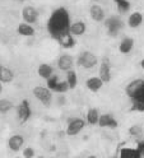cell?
<instances>
[{"mask_svg":"<svg viewBox=\"0 0 144 158\" xmlns=\"http://www.w3.org/2000/svg\"><path fill=\"white\" fill-rule=\"evenodd\" d=\"M100 79L103 83H109L111 81V64L107 57H105L100 65Z\"/></svg>","mask_w":144,"mask_h":158,"instance_id":"30bf717a","label":"cell"},{"mask_svg":"<svg viewBox=\"0 0 144 158\" xmlns=\"http://www.w3.org/2000/svg\"><path fill=\"white\" fill-rule=\"evenodd\" d=\"M56 40H57V42L61 45V47H64V48H70V47H73L74 44H75L74 36H72L69 32H66V33L59 36Z\"/></svg>","mask_w":144,"mask_h":158,"instance_id":"ac0fdd59","label":"cell"},{"mask_svg":"<svg viewBox=\"0 0 144 158\" xmlns=\"http://www.w3.org/2000/svg\"><path fill=\"white\" fill-rule=\"evenodd\" d=\"M70 14L65 8H57L51 13L49 22H47V29L54 38L69 32L70 27Z\"/></svg>","mask_w":144,"mask_h":158,"instance_id":"6da1fadb","label":"cell"},{"mask_svg":"<svg viewBox=\"0 0 144 158\" xmlns=\"http://www.w3.org/2000/svg\"><path fill=\"white\" fill-rule=\"evenodd\" d=\"M97 61L98 59L94 54H92L91 51H84L79 55L76 64H78V66H83L85 69H92L97 65Z\"/></svg>","mask_w":144,"mask_h":158,"instance_id":"5b68a950","label":"cell"},{"mask_svg":"<svg viewBox=\"0 0 144 158\" xmlns=\"http://www.w3.org/2000/svg\"><path fill=\"white\" fill-rule=\"evenodd\" d=\"M73 66H74V59L72 57V55L64 54L57 59V68L61 72H69L73 69Z\"/></svg>","mask_w":144,"mask_h":158,"instance_id":"8fae6325","label":"cell"},{"mask_svg":"<svg viewBox=\"0 0 144 158\" xmlns=\"http://www.w3.org/2000/svg\"><path fill=\"white\" fill-rule=\"evenodd\" d=\"M36 158H45L43 156H40V157H36Z\"/></svg>","mask_w":144,"mask_h":158,"instance_id":"e575fe53","label":"cell"},{"mask_svg":"<svg viewBox=\"0 0 144 158\" xmlns=\"http://www.w3.org/2000/svg\"><path fill=\"white\" fill-rule=\"evenodd\" d=\"M87 158H97V157H96V156H88Z\"/></svg>","mask_w":144,"mask_h":158,"instance_id":"836d02e7","label":"cell"},{"mask_svg":"<svg viewBox=\"0 0 144 158\" xmlns=\"http://www.w3.org/2000/svg\"><path fill=\"white\" fill-rule=\"evenodd\" d=\"M121 158H139V157L133 149H124L121 152Z\"/></svg>","mask_w":144,"mask_h":158,"instance_id":"83f0119b","label":"cell"},{"mask_svg":"<svg viewBox=\"0 0 144 158\" xmlns=\"http://www.w3.org/2000/svg\"><path fill=\"white\" fill-rule=\"evenodd\" d=\"M32 93L45 107H50L51 106V103H52V92L47 87L36 85L32 89Z\"/></svg>","mask_w":144,"mask_h":158,"instance_id":"7a4b0ae2","label":"cell"},{"mask_svg":"<svg viewBox=\"0 0 144 158\" xmlns=\"http://www.w3.org/2000/svg\"><path fill=\"white\" fill-rule=\"evenodd\" d=\"M98 125L101 127H111V129H113V127L117 126V123H116V120H115L111 115L105 114V115H100Z\"/></svg>","mask_w":144,"mask_h":158,"instance_id":"2e32d148","label":"cell"},{"mask_svg":"<svg viewBox=\"0 0 144 158\" xmlns=\"http://www.w3.org/2000/svg\"><path fill=\"white\" fill-rule=\"evenodd\" d=\"M85 85H87V88L89 91L92 92H98L102 85H103V82L100 79V77H92L89 79H87V82H85Z\"/></svg>","mask_w":144,"mask_h":158,"instance_id":"d6986e66","label":"cell"},{"mask_svg":"<svg viewBox=\"0 0 144 158\" xmlns=\"http://www.w3.org/2000/svg\"><path fill=\"white\" fill-rule=\"evenodd\" d=\"M140 66H142V68H143V69H144V59H143V60H142V61H140Z\"/></svg>","mask_w":144,"mask_h":158,"instance_id":"1f68e13d","label":"cell"},{"mask_svg":"<svg viewBox=\"0 0 144 158\" xmlns=\"http://www.w3.org/2000/svg\"><path fill=\"white\" fill-rule=\"evenodd\" d=\"M142 154H143V157H144V145L142 147Z\"/></svg>","mask_w":144,"mask_h":158,"instance_id":"d6a6232c","label":"cell"},{"mask_svg":"<svg viewBox=\"0 0 144 158\" xmlns=\"http://www.w3.org/2000/svg\"><path fill=\"white\" fill-rule=\"evenodd\" d=\"M57 100H59V105H64L65 103V97L64 96H59L57 97Z\"/></svg>","mask_w":144,"mask_h":158,"instance_id":"f546056e","label":"cell"},{"mask_svg":"<svg viewBox=\"0 0 144 158\" xmlns=\"http://www.w3.org/2000/svg\"><path fill=\"white\" fill-rule=\"evenodd\" d=\"M143 133H144V130H143V127L140 125H133V126H130V129H129V134L133 135V136H135V138L142 136Z\"/></svg>","mask_w":144,"mask_h":158,"instance_id":"4316f807","label":"cell"},{"mask_svg":"<svg viewBox=\"0 0 144 158\" xmlns=\"http://www.w3.org/2000/svg\"><path fill=\"white\" fill-rule=\"evenodd\" d=\"M2 92H3V83L0 82V93H2Z\"/></svg>","mask_w":144,"mask_h":158,"instance_id":"4dcf8cb0","label":"cell"},{"mask_svg":"<svg viewBox=\"0 0 144 158\" xmlns=\"http://www.w3.org/2000/svg\"><path fill=\"white\" fill-rule=\"evenodd\" d=\"M31 106H30V102H28L27 100H23L21 101V103H19L17 106V117L18 120L21 123H26L28 118L31 117Z\"/></svg>","mask_w":144,"mask_h":158,"instance_id":"ba28073f","label":"cell"},{"mask_svg":"<svg viewBox=\"0 0 144 158\" xmlns=\"http://www.w3.org/2000/svg\"><path fill=\"white\" fill-rule=\"evenodd\" d=\"M103 22L107 28L109 36H111V37H116L119 35V32L121 31V28H124V22L119 15H111L105 19Z\"/></svg>","mask_w":144,"mask_h":158,"instance_id":"3957f363","label":"cell"},{"mask_svg":"<svg viewBox=\"0 0 144 158\" xmlns=\"http://www.w3.org/2000/svg\"><path fill=\"white\" fill-rule=\"evenodd\" d=\"M126 94L134 100L144 97V81L143 79H135L128 84L126 87Z\"/></svg>","mask_w":144,"mask_h":158,"instance_id":"277c9868","label":"cell"},{"mask_svg":"<svg viewBox=\"0 0 144 158\" xmlns=\"http://www.w3.org/2000/svg\"><path fill=\"white\" fill-rule=\"evenodd\" d=\"M134 47V40L130 37H125L119 45V50L121 54H129Z\"/></svg>","mask_w":144,"mask_h":158,"instance_id":"7402d4cb","label":"cell"},{"mask_svg":"<svg viewBox=\"0 0 144 158\" xmlns=\"http://www.w3.org/2000/svg\"><path fill=\"white\" fill-rule=\"evenodd\" d=\"M22 154H23V158H35V149L31 147H27L23 149Z\"/></svg>","mask_w":144,"mask_h":158,"instance_id":"f1b7e54d","label":"cell"},{"mask_svg":"<svg viewBox=\"0 0 144 158\" xmlns=\"http://www.w3.org/2000/svg\"><path fill=\"white\" fill-rule=\"evenodd\" d=\"M111 158H116V157H111Z\"/></svg>","mask_w":144,"mask_h":158,"instance_id":"d590c367","label":"cell"},{"mask_svg":"<svg viewBox=\"0 0 144 158\" xmlns=\"http://www.w3.org/2000/svg\"><path fill=\"white\" fill-rule=\"evenodd\" d=\"M143 23V14L140 12H134L128 18V26L130 28H138Z\"/></svg>","mask_w":144,"mask_h":158,"instance_id":"ffe728a7","label":"cell"},{"mask_svg":"<svg viewBox=\"0 0 144 158\" xmlns=\"http://www.w3.org/2000/svg\"><path fill=\"white\" fill-rule=\"evenodd\" d=\"M24 144V139H23V136L22 135H12L10 138H9V140H8V147H9V149L13 151V152H19L22 149V147Z\"/></svg>","mask_w":144,"mask_h":158,"instance_id":"7c38bea8","label":"cell"},{"mask_svg":"<svg viewBox=\"0 0 144 158\" xmlns=\"http://www.w3.org/2000/svg\"><path fill=\"white\" fill-rule=\"evenodd\" d=\"M14 79V73L12 72V69H9L8 66L0 65V82L2 83H10Z\"/></svg>","mask_w":144,"mask_h":158,"instance_id":"e0dca14e","label":"cell"},{"mask_svg":"<svg viewBox=\"0 0 144 158\" xmlns=\"http://www.w3.org/2000/svg\"><path fill=\"white\" fill-rule=\"evenodd\" d=\"M89 14H91V18L93 19L94 22H103L106 19V15H105V10L103 8L98 4H93L89 9Z\"/></svg>","mask_w":144,"mask_h":158,"instance_id":"4fadbf2b","label":"cell"},{"mask_svg":"<svg viewBox=\"0 0 144 158\" xmlns=\"http://www.w3.org/2000/svg\"><path fill=\"white\" fill-rule=\"evenodd\" d=\"M47 88L52 92H57V93H65L66 91H69V85L65 82H60L59 78L56 75H52L51 78L47 79Z\"/></svg>","mask_w":144,"mask_h":158,"instance_id":"8992f818","label":"cell"},{"mask_svg":"<svg viewBox=\"0 0 144 158\" xmlns=\"http://www.w3.org/2000/svg\"><path fill=\"white\" fill-rule=\"evenodd\" d=\"M85 125V121L80 117H74L68 123V126H66V134L69 136H74L76 134H79L83 127Z\"/></svg>","mask_w":144,"mask_h":158,"instance_id":"52a82bcc","label":"cell"},{"mask_svg":"<svg viewBox=\"0 0 144 158\" xmlns=\"http://www.w3.org/2000/svg\"><path fill=\"white\" fill-rule=\"evenodd\" d=\"M100 120V114L97 108H89L87 112V123L89 125H97Z\"/></svg>","mask_w":144,"mask_h":158,"instance_id":"603a6c76","label":"cell"},{"mask_svg":"<svg viewBox=\"0 0 144 158\" xmlns=\"http://www.w3.org/2000/svg\"><path fill=\"white\" fill-rule=\"evenodd\" d=\"M38 10L32 6V5H27L22 9V18H23V21L28 24H33L38 21Z\"/></svg>","mask_w":144,"mask_h":158,"instance_id":"9c48e42d","label":"cell"},{"mask_svg":"<svg viewBox=\"0 0 144 158\" xmlns=\"http://www.w3.org/2000/svg\"><path fill=\"white\" fill-rule=\"evenodd\" d=\"M85 31H87V24L83 21H76L69 27V33L72 36H82L85 33Z\"/></svg>","mask_w":144,"mask_h":158,"instance_id":"5bb4252c","label":"cell"},{"mask_svg":"<svg viewBox=\"0 0 144 158\" xmlns=\"http://www.w3.org/2000/svg\"><path fill=\"white\" fill-rule=\"evenodd\" d=\"M17 32L21 35V36H24V37H33L35 33H36V31H35V28L32 27V24H28L26 22L18 24Z\"/></svg>","mask_w":144,"mask_h":158,"instance_id":"9a60e30c","label":"cell"},{"mask_svg":"<svg viewBox=\"0 0 144 158\" xmlns=\"http://www.w3.org/2000/svg\"><path fill=\"white\" fill-rule=\"evenodd\" d=\"M37 73L41 78H43V79L47 81V79L54 75V68L51 65H49V64H41L37 69Z\"/></svg>","mask_w":144,"mask_h":158,"instance_id":"44dd1931","label":"cell"},{"mask_svg":"<svg viewBox=\"0 0 144 158\" xmlns=\"http://www.w3.org/2000/svg\"><path fill=\"white\" fill-rule=\"evenodd\" d=\"M66 83L69 85V89H74L76 84H78V77H76V73L73 69L69 72H66Z\"/></svg>","mask_w":144,"mask_h":158,"instance_id":"cb8c5ba5","label":"cell"},{"mask_svg":"<svg viewBox=\"0 0 144 158\" xmlns=\"http://www.w3.org/2000/svg\"><path fill=\"white\" fill-rule=\"evenodd\" d=\"M117 4V9L120 14H126L130 10V3L128 0H115Z\"/></svg>","mask_w":144,"mask_h":158,"instance_id":"484cf974","label":"cell"},{"mask_svg":"<svg viewBox=\"0 0 144 158\" xmlns=\"http://www.w3.org/2000/svg\"><path fill=\"white\" fill-rule=\"evenodd\" d=\"M13 108L12 101H9L8 98H2L0 100V114H8Z\"/></svg>","mask_w":144,"mask_h":158,"instance_id":"d4e9b609","label":"cell"}]
</instances>
